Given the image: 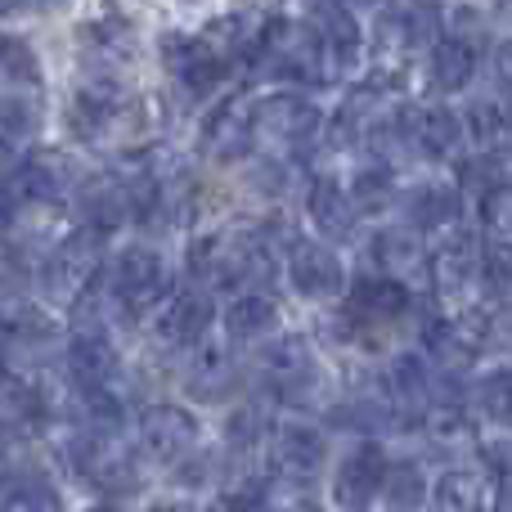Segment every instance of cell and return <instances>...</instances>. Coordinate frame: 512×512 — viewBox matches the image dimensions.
Listing matches in <instances>:
<instances>
[{
	"instance_id": "obj_1",
	"label": "cell",
	"mask_w": 512,
	"mask_h": 512,
	"mask_svg": "<svg viewBox=\"0 0 512 512\" xmlns=\"http://www.w3.org/2000/svg\"><path fill=\"white\" fill-rule=\"evenodd\" d=\"M418 306L414 288L405 279H391V274H360V279L346 283L342 306H337V333L346 337L360 351H378V342L409 319Z\"/></svg>"
},
{
	"instance_id": "obj_2",
	"label": "cell",
	"mask_w": 512,
	"mask_h": 512,
	"mask_svg": "<svg viewBox=\"0 0 512 512\" xmlns=\"http://www.w3.org/2000/svg\"><path fill=\"white\" fill-rule=\"evenodd\" d=\"M274 270L279 261H274L265 234H203L189 248V274L221 292L270 288Z\"/></svg>"
},
{
	"instance_id": "obj_3",
	"label": "cell",
	"mask_w": 512,
	"mask_h": 512,
	"mask_svg": "<svg viewBox=\"0 0 512 512\" xmlns=\"http://www.w3.org/2000/svg\"><path fill=\"white\" fill-rule=\"evenodd\" d=\"M256 378H261L265 396L279 400V405H306L319 387V360L315 346L306 342L301 333H274L261 342L256 351Z\"/></svg>"
},
{
	"instance_id": "obj_4",
	"label": "cell",
	"mask_w": 512,
	"mask_h": 512,
	"mask_svg": "<svg viewBox=\"0 0 512 512\" xmlns=\"http://www.w3.org/2000/svg\"><path fill=\"white\" fill-rule=\"evenodd\" d=\"M104 292L113 297L117 310H153L158 301H167L171 292V270L162 261V252L144 248V243H131L104 265Z\"/></svg>"
},
{
	"instance_id": "obj_5",
	"label": "cell",
	"mask_w": 512,
	"mask_h": 512,
	"mask_svg": "<svg viewBox=\"0 0 512 512\" xmlns=\"http://www.w3.org/2000/svg\"><path fill=\"white\" fill-rule=\"evenodd\" d=\"M256 117V140H270L288 153H306L310 144L324 131V113H319L315 99L297 95V90H279V95H265L261 104H252Z\"/></svg>"
},
{
	"instance_id": "obj_6",
	"label": "cell",
	"mask_w": 512,
	"mask_h": 512,
	"mask_svg": "<svg viewBox=\"0 0 512 512\" xmlns=\"http://www.w3.org/2000/svg\"><path fill=\"white\" fill-rule=\"evenodd\" d=\"M382 400L391 409V423L405 427V432H418L436 400V373L432 360L423 351H400L396 360L382 373Z\"/></svg>"
},
{
	"instance_id": "obj_7",
	"label": "cell",
	"mask_w": 512,
	"mask_h": 512,
	"mask_svg": "<svg viewBox=\"0 0 512 512\" xmlns=\"http://www.w3.org/2000/svg\"><path fill=\"white\" fill-rule=\"evenodd\" d=\"M265 463L270 477L288 486H310L328 463V436L315 423H279L265 436Z\"/></svg>"
},
{
	"instance_id": "obj_8",
	"label": "cell",
	"mask_w": 512,
	"mask_h": 512,
	"mask_svg": "<svg viewBox=\"0 0 512 512\" xmlns=\"http://www.w3.org/2000/svg\"><path fill=\"white\" fill-rule=\"evenodd\" d=\"M283 274H288L292 292L301 301H333L346 292V265L333 243L324 239H292L288 256H283Z\"/></svg>"
},
{
	"instance_id": "obj_9",
	"label": "cell",
	"mask_w": 512,
	"mask_h": 512,
	"mask_svg": "<svg viewBox=\"0 0 512 512\" xmlns=\"http://www.w3.org/2000/svg\"><path fill=\"white\" fill-rule=\"evenodd\" d=\"M481 274V234L468 225L441 230V243L427 248V283L441 301H459Z\"/></svg>"
},
{
	"instance_id": "obj_10",
	"label": "cell",
	"mask_w": 512,
	"mask_h": 512,
	"mask_svg": "<svg viewBox=\"0 0 512 512\" xmlns=\"http://www.w3.org/2000/svg\"><path fill=\"white\" fill-rule=\"evenodd\" d=\"M162 59H167V72L180 81V90L194 99H207L212 90H221V81L230 77V54L221 45H212L207 36H167L162 41Z\"/></svg>"
},
{
	"instance_id": "obj_11",
	"label": "cell",
	"mask_w": 512,
	"mask_h": 512,
	"mask_svg": "<svg viewBox=\"0 0 512 512\" xmlns=\"http://www.w3.org/2000/svg\"><path fill=\"white\" fill-rule=\"evenodd\" d=\"M104 239L108 234L99 230H72L68 239L54 243V252L45 256V288L50 292H63V297H77L81 288H90V283L104 274Z\"/></svg>"
},
{
	"instance_id": "obj_12",
	"label": "cell",
	"mask_w": 512,
	"mask_h": 512,
	"mask_svg": "<svg viewBox=\"0 0 512 512\" xmlns=\"http://www.w3.org/2000/svg\"><path fill=\"white\" fill-rule=\"evenodd\" d=\"M212 324H216L212 292L207 288H180L158 306L153 333H158V342L171 346V351H194V346H203V337L212 333Z\"/></svg>"
},
{
	"instance_id": "obj_13",
	"label": "cell",
	"mask_w": 512,
	"mask_h": 512,
	"mask_svg": "<svg viewBox=\"0 0 512 512\" xmlns=\"http://www.w3.org/2000/svg\"><path fill=\"white\" fill-rule=\"evenodd\" d=\"M382 472H387V450H382V441H373V436L355 441L333 472V504L342 512H364L369 504H378Z\"/></svg>"
},
{
	"instance_id": "obj_14",
	"label": "cell",
	"mask_w": 512,
	"mask_h": 512,
	"mask_svg": "<svg viewBox=\"0 0 512 512\" xmlns=\"http://www.w3.org/2000/svg\"><path fill=\"white\" fill-rule=\"evenodd\" d=\"M405 117V140H409V153L423 162H450L459 158L463 149V117L445 104H418V108H400Z\"/></svg>"
},
{
	"instance_id": "obj_15",
	"label": "cell",
	"mask_w": 512,
	"mask_h": 512,
	"mask_svg": "<svg viewBox=\"0 0 512 512\" xmlns=\"http://www.w3.org/2000/svg\"><path fill=\"white\" fill-rule=\"evenodd\" d=\"M198 436H203V427H198L194 409L185 405H149L140 414V445L158 463H180L185 454H194Z\"/></svg>"
},
{
	"instance_id": "obj_16",
	"label": "cell",
	"mask_w": 512,
	"mask_h": 512,
	"mask_svg": "<svg viewBox=\"0 0 512 512\" xmlns=\"http://www.w3.org/2000/svg\"><path fill=\"white\" fill-rule=\"evenodd\" d=\"M306 216L328 243H351L360 230V207L351 203V189L337 176H315L306 185Z\"/></svg>"
},
{
	"instance_id": "obj_17",
	"label": "cell",
	"mask_w": 512,
	"mask_h": 512,
	"mask_svg": "<svg viewBox=\"0 0 512 512\" xmlns=\"http://www.w3.org/2000/svg\"><path fill=\"white\" fill-rule=\"evenodd\" d=\"M239 387H243V369H239V355H234V342L198 346L189 369H185L189 396H194L198 405H221V400H230Z\"/></svg>"
},
{
	"instance_id": "obj_18",
	"label": "cell",
	"mask_w": 512,
	"mask_h": 512,
	"mask_svg": "<svg viewBox=\"0 0 512 512\" xmlns=\"http://www.w3.org/2000/svg\"><path fill=\"white\" fill-rule=\"evenodd\" d=\"M310 27H315L319 45H324L333 72H351L364 54V27L355 23L351 5L346 0H315V14H310Z\"/></svg>"
},
{
	"instance_id": "obj_19",
	"label": "cell",
	"mask_w": 512,
	"mask_h": 512,
	"mask_svg": "<svg viewBox=\"0 0 512 512\" xmlns=\"http://www.w3.org/2000/svg\"><path fill=\"white\" fill-rule=\"evenodd\" d=\"M369 265L378 274H391V279H427V243L418 230H409V225H391V230H373L369 234Z\"/></svg>"
},
{
	"instance_id": "obj_20",
	"label": "cell",
	"mask_w": 512,
	"mask_h": 512,
	"mask_svg": "<svg viewBox=\"0 0 512 512\" xmlns=\"http://www.w3.org/2000/svg\"><path fill=\"white\" fill-rule=\"evenodd\" d=\"M63 364H68V378L77 382V391H99L117 378L122 355H117V346L108 342L104 328H77L68 351H63Z\"/></svg>"
},
{
	"instance_id": "obj_21",
	"label": "cell",
	"mask_w": 512,
	"mask_h": 512,
	"mask_svg": "<svg viewBox=\"0 0 512 512\" xmlns=\"http://www.w3.org/2000/svg\"><path fill=\"white\" fill-rule=\"evenodd\" d=\"M400 203V221L418 234H441L450 225H459L463 203L468 198L459 194V185H414L396 198Z\"/></svg>"
},
{
	"instance_id": "obj_22",
	"label": "cell",
	"mask_w": 512,
	"mask_h": 512,
	"mask_svg": "<svg viewBox=\"0 0 512 512\" xmlns=\"http://www.w3.org/2000/svg\"><path fill=\"white\" fill-rule=\"evenodd\" d=\"M203 149L216 162H243L256 149V117L252 104L243 99H225L203 126Z\"/></svg>"
},
{
	"instance_id": "obj_23",
	"label": "cell",
	"mask_w": 512,
	"mask_h": 512,
	"mask_svg": "<svg viewBox=\"0 0 512 512\" xmlns=\"http://www.w3.org/2000/svg\"><path fill=\"white\" fill-rule=\"evenodd\" d=\"M481 68V50H477V36H463V32H445L432 41V54H427V77L441 95H459L463 86H472Z\"/></svg>"
},
{
	"instance_id": "obj_24",
	"label": "cell",
	"mask_w": 512,
	"mask_h": 512,
	"mask_svg": "<svg viewBox=\"0 0 512 512\" xmlns=\"http://www.w3.org/2000/svg\"><path fill=\"white\" fill-rule=\"evenodd\" d=\"M221 324H225V337L234 346H252V342H265V337L279 333V306L265 288H248V292H234L230 306L221 310Z\"/></svg>"
},
{
	"instance_id": "obj_25",
	"label": "cell",
	"mask_w": 512,
	"mask_h": 512,
	"mask_svg": "<svg viewBox=\"0 0 512 512\" xmlns=\"http://www.w3.org/2000/svg\"><path fill=\"white\" fill-rule=\"evenodd\" d=\"M423 441L432 445L436 454H468L481 445V432H477V418L468 414L463 400H436L423 418Z\"/></svg>"
},
{
	"instance_id": "obj_26",
	"label": "cell",
	"mask_w": 512,
	"mask_h": 512,
	"mask_svg": "<svg viewBox=\"0 0 512 512\" xmlns=\"http://www.w3.org/2000/svg\"><path fill=\"white\" fill-rule=\"evenodd\" d=\"M5 185L18 203H54V198L68 194V167H63L59 153H27L9 171Z\"/></svg>"
},
{
	"instance_id": "obj_27",
	"label": "cell",
	"mask_w": 512,
	"mask_h": 512,
	"mask_svg": "<svg viewBox=\"0 0 512 512\" xmlns=\"http://www.w3.org/2000/svg\"><path fill=\"white\" fill-rule=\"evenodd\" d=\"M77 221L86 230H99V234H113L131 221V194H126V180H113V176H99L90 185H81L77 194Z\"/></svg>"
},
{
	"instance_id": "obj_28",
	"label": "cell",
	"mask_w": 512,
	"mask_h": 512,
	"mask_svg": "<svg viewBox=\"0 0 512 512\" xmlns=\"http://www.w3.org/2000/svg\"><path fill=\"white\" fill-rule=\"evenodd\" d=\"M432 512H490L495 508V490H490L486 472L477 468H445L427 490Z\"/></svg>"
},
{
	"instance_id": "obj_29",
	"label": "cell",
	"mask_w": 512,
	"mask_h": 512,
	"mask_svg": "<svg viewBox=\"0 0 512 512\" xmlns=\"http://www.w3.org/2000/svg\"><path fill=\"white\" fill-rule=\"evenodd\" d=\"M122 113V90L113 86L108 77H95L72 95V108H68V126L77 140H95L113 126V117Z\"/></svg>"
},
{
	"instance_id": "obj_30",
	"label": "cell",
	"mask_w": 512,
	"mask_h": 512,
	"mask_svg": "<svg viewBox=\"0 0 512 512\" xmlns=\"http://www.w3.org/2000/svg\"><path fill=\"white\" fill-rule=\"evenodd\" d=\"M0 512H63V499L41 468H18L0 477Z\"/></svg>"
},
{
	"instance_id": "obj_31",
	"label": "cell",
	"mask_w": 512,
	"mask_h": 512,
	"mask_svg": "<svg viewBox=\"0 0 512 512\" xmlns=\"http://www.w3.org/2000/svg\"><path fill=\"white\" fill-rule=\"evenodd\" d=\"M427 490H432V481H427V472L418 459H387L378 504L387 512H418L427 504Z\"/></svg>"
},
{
	"instance_id": "obj_32",
	"label": "cell",
	"mask_w": 512,
	"mask_h": 512,
	"mask_svg": "<svg viewBox=\"0 0 512 512\" xmlns=\"http://www.w3.org/2000/svg\"><path fill=\"white\" fill-rule=\"evenodd\" d=\"M508 131H512V99L499 95V90H490V95L472 99V104L463 108V135H468L477 149L504 144Z\"/></svg>"
},
{
	"instance_id": "obj_33",
	"label": "cell",
	"mask_w": 512,
	"mask_h": 512,
	"mask_svg": "<svg viewBox=\"0 0 512 512\" xmlns=\"http://www.w3.org/2000/svg\"><path fill=\"white\" fill-rule=\"evenodd\" d=\"M0 418L9 423V432H41L45 418H50V400L36 382L9 378L0 387Z\"/></svg>"
},
{
	"instance_id": "obj_34",
	"label": "cell",
	"mask_w": 512,
	"mask_h": 512,
	"mask_svg": "<svg viewBox=\"0 0 512 512\" xmlns=\"http://www.w3.org/2000/svg\"><path fill=\"white\" fill-rule=\"evenodd\" d=\"M351 203L360 207V216H378L387 212L391 203H396V167H387V162H369V167H360L351 176Z\"/></svg>"
},
{
	"instance_id": "obj_35",
	"label": "cell",
	"mask_w": 512,
	"mask_h": 512,
	"mask_svg": "<svg viewBox=\"0 0 512 512\" xmlns=\"http://www.w3.org/2000/svg\"><path fill=\"white\" fill-rule=\"evenodd\" d=\"M477 283L495 301L512 297V234L490 230L486 239H481V274H477Z\"/></svg>"
},
{
	"instance_id": "obj_36",
	"label": "cell",
	"mask_w": 512,
	"mask_h": 512,
	"mask_svg": "<svg viewBox=\"0 0 512 512\" xmlns=\"http://www.w3.org/2000/svg\"><path fill=\"white\" fill-rule=\"evenodd\" d=\"M477 409L495 427H508V432H512V364L486 373V378L477 382Z\"/></svg>"
},
{
	"instance_id": "obj_37",
	"label": "cell",
	"mask_w": 512,
	"mask_h": 512,
	"mask_svg": "<svg viewBox=\"0 0 512 512\" xmlns=\"http://www.w3.org/2000/svg\"><path fill=\"white\" fill-rule=\"evenodd\" d=\"M270 436V423H265V409L261 405H239L230 418H225V445L234 454H252L265 445Z\"/></svg>"
},
{
	"instance_id": "obj_38",
	"label": "cell",
	"mask_w": 512,
	"mask_h": 512,
	"mask_svg": "<svg viewBox=\"0 0 512 512\" xmlns=\"http://www.w3.org/2000/svg\"><path fill=\"white\" fill-rule=\"evenodd\" d=\"M36 131V108L23 95H0V153H14Z\"/></svg>"
},
{
	"instance_id": "obj_39",
	"label": "cell",
	"mask_w": 512,
	"mask_h": 512,
	"mask_svg": "<svg viewBox=\"0 0 512 512\" xmlns=\"http://www.w3.org/2000/svg\"><path fill=\"white\" fill-rule=\"evenodd\" d=\"M0 77L9 86H36L41 81V63H36L32 45L23 36H0Z\"/></svg>"
},
{
	"instance_id": "obj_40",
	"label": "cell",
	"mask_w": 512,
	"mask_h": 512,
	"mask_svg": "<svg viewBox=\"0 0 512 512\" xmlns=\"http://www.w3.org/2000/svg\"><path fill=\"white\" fill-rule=\"evenodd\" d=\"M477 450H481V468H486L490 490H495V504L512 512V441L477 445Z\"/></svg>"
},
{
	"instance_id": "obj_41",
	"label": "cell",
	"mask_w": 512,
	"mask_h": 512,
	"mask_svg": "<svg viewBox=\"0 0 512 512\" xmlns=\"http://www.w3.org/2000/svg\"><path fill=\"white\" fill-rule=\"evenodd\" d=\"M126 36H131V23H126L122 14H104V18H95L90 27H81V41H90L95 50H108V54L122 50Z\"/></svg>"
},
{
	"instance_id": "obj_42",
	"label": "cell",
	"mask_w": 512,
	"mask_h": 512,
	"mask_svg": "<svg viewBox=\"0 0 512 512\" xmlns=\"http://www.w3.org/2000/svg\"><path fill=\"white\" fill-rule=\"evenodd\" d=\"M216 512H270V490L265 481H243V486L225 490Z\"/></svg>"
},
{
	"instance_id": "obj_43",
	"label": "cell",
	"mask_w": 512,
	"mask_h": 512,
	"mask_svg": "<svg viewBox=\"0 0 512 512\" xmlns=\"http://www.w3.org/2000/svg\"><path fill=\"white\" fill-rule=\"evenodd\" d=\"M9 436H14V432H9V423H5V418H0V463L9 459Z\"/></svg>"
},
{
	"instance_id": "obj_44",
	"label": "cell",
	"mask_w": 512,
	"mask_h": 512,
	"mask_svg": "<svg viewBox=\"0 0 512 512\" xmlns=\"http://www.w3.org/2000/svg\"><path fill=\"white\" fill-rule=\"evenodd\" d=\"M149 512H203V508H194V504H158V508H149Z\"/></svg>"
},
{
	"instance_id": "obj_45",
	"label": "cell",
	"mask_w": 512,
	"mask_h": 512,
	"mask_svg": "<svg viewBox=\"0 0 512 512\" xmlns=\"http://www.w3.org/2000/svg\"><path fill=\"white\" fill-rule=\"evenodd\" d=\"M18 5H32V9H54V5H63V0H18Z\"/></svg>"
},
{
	"instance_id": "obj_46",
	"label": "cell",
	"mask_w": 512,
	"mask_h": 512,
	"mask_svg": "<svg viewBox=\"0 0 512 512\" xmlns=\"http://www.w3.org/2000/svg\"><path fill=\"white\" fill-rule=\"evenodd\" d=\"M86 512H122V508H117V504H113V499H104V504H90Z\"/></svg>"
},
{
	"instance_id": "obj_47",
	"label": "cell",
	"mask_w": 512,
	"mask_h": 512,
	"mask_svg": "<svg viewBox=\"0 0 512 512\" xmlns=\"http://www.w3.org/2000/svg\"><path fill=\"white\" fill-rule=\"evenodd\" d=\"M9 382V364H5V346H0V387Z\"/></svg>"
},
{
	"instance_id": "obj_48",
	"label": "cell",
	"mask_w": 512,
	"mask_h": 512,
	"mask_svg": "<svg viewBox=\"0 0 512 512\" xmlns=\"http://www.w3.org/2000/svg\"><path fill=\"white\" fill-rule=\"evenodd\" d=\"M18 5V0H0V14H9V9H14Z\"/></svg>"
},
{
	"instance_id": "obj_49",
	"label": "cell",
	"mask_w": 512,
	"mask_h": 512,
	"mask_svg": "<svg viewBox=\"0 0 512 512\" xmlns=\"http://www.w3.org/2000/svg\"><path fill=\"white\" fill-rule=\"evenodd\" d=\"M346 5H378V0H346Z\"/></svg>"
},
{
	"instance_id": "obj_50",
	"label": "cell",
	"mask_w": 512,
	"mask_h": 512,
	"mask_svg": "<svg viewBox=\"0 0 512 512\" xmlns=\"http://www.w3.org/2000/svg\"><path fill=\"white\" fill-rule=\"evenodd\" d=\"M283 512H315V508H283Z\"/></svg>"
},
{
	"instance_id": "obj_51",
	"label": "cell",
	"mask_w": 512,
	"mask_h": 512,
	"mask_svg": "<svg viewBox=\"0 0 512 512\" xmlns=\"http://www.w3.org/2000/svg\"><path fill=\"white\" fill-rule=\"evenodd\" d=\"M0 346H5V324H0Z\"/></svg>"
}]
</instances>
